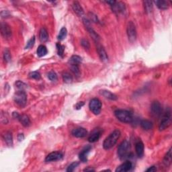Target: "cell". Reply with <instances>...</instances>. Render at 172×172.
Listing matches in <instances>:
<instances>
[{"label": "cell", "mask_w": 172, "mask_h": 172, "mask_svg": "<svg viewBox=\"0 0 172 172\" xmlns=\"http://www.w3.org/2000/svg\"><path fill=\"white\" fill-rule=\"evenodd\" d=\"M72 8L73 9L75 13L78 16H82L83 15V9L78 1H73L72 5Z\"/></svg>", "instance_id": "obj_18"}, {"label": "cell", "mask_w": 172, "mask_h": 172, "mask_svg": "<svg viewBox=\"0 0 172 172\" xmlns=\"http://www.w3.org/2000/svg\"><path fill=\"white\" fill-rule=\"evenodd\" d=\"M67 35V31L66 28L63 27L61 29H60L59 35H58V40H64L65 38H66Z\"/></svg>", "instance_id": "obj_31"}, {"label": "cell", "mask_w": 172, "mask_h": 172, "mask_svg": "<svg viewBox=\"0 0 172 172\" xmlns=\"http://www.w3.org/2000/svg\"><path fill=\"white\" fill-rule=\"evenodd\" d=\"M155 4H156L157 8L163 10L168 9L169 7V4L167 1H155Z\"/></svg>", "instance_id": "obj_26"}, {"label": "cell", "mask_w": 172, "mask_h": 172, "mask_svg": "<svg viewBox=\"0 0 172 172\" xmlns=\"http://www.w3.org/2000/svg\"><path fill=\"white\" fill-rule=\"evenodd\" d=\"M127 32L128 40L130 42H134L137 39V30L135 24L132 21L128 23Z\"/></svg>", "instance_id": "obj_6"}, {"label": "cell", "mask_w": 172, "mask_h": 172, "mask_svg": "<svg viewBox=\"0 0 172 172\" xmlns=\"http://www.w3.org/2000/svg\"><path fill=\"white\" fill-rule=\"evenodd\" d=\"M71 69L72 72L74 74L77 75V76H79V73H80L79 65H71Z\"/></svg>", "instance_id": "obj_40"}, {"label": "cell", "mask_w": 172, "mask_h": 172, "mask_svg": "<svg viewBox=\"0 0 172 172\" xmlns=\"http://www.w3.org/2000/svg\"><path fill=\"white\" fill-rule=\"evenodd\" d=\"M35 43V36H33V37H32V38H31V39L27 42V45H26L25 48L26 49H29V48L33 47Z\"/></svg>", "instance_id": "obj_38"}, {"label": "cell", "mask_w": 172, "mask_h": 172, "mask_svg": "<svg viewBox=\"0 0 172 172\" xmlns=\"http://www.w3.org/2000/svg\"><path fill=\"white\" fill-rule=\"evenodd\" d=\"M91 149V147L90 146H88V147H85V148L80 152L79 157L81 162H83V163H86V162L88 161V155Z\"/></svg>", "instance_id": "obj_16"}, {"label": "cell", "mask_w": 172, "mask_h": 172, "mask_svg": "<svg viewBox=\"0 0 172 172\" xmlns=\"http://www.w3.org/2000/svg\"><path fill=\"white\" fill-rule=\"evenodd\" d=\"M79 166V163L78 162H73L71 164H70L68 168L67 169V172H71L73 171L75 169L77 168V167Z\"/></svg>", "instance_id": "obj_35"}, {"label": "cell", "mask_w": 172, "mask_h": 172, "mask_svg": "<svg viewBox=\"0 0 172 172\" xmlns=\"http://www.w3.org/2000/svg\"><path fill=\"white\" fill-rule=\"evenodd\" d=\"M171 123V111L168 110L167 112H165V114L162 117V119L160 122V124L159 125V129L160 131L164 130L168 128L170 126Z\"/></svg>", "instance_id": "obj_5"}, {"label": "cell", "mask_w": 172, "mask_h": 172, "mask_svg": "<svg viewBox=\"0 0 172 172\" xmlns=\"http://www.w3.org/2000/svg\"><path fill=\"white\" fill-rule=\"evenodd\" d=\"M172 161V153H171V148L169 149V151L167 153L166 156L164 157L163 163L164 164V166L168 168L171 166Z\"/></svg>", "instance_id": "obj_19"}, {"label": "cell", "mask_w": 172, "mask_h": 172, "mask_svg": "<svg viewBox=\"0 0 172 172\" xmlns=\"http://www.w3.org/2000/svg\"><path fill=\"white\" fill-rule=\"evenodd\" d=\"M106 3H107L108 4L110 5V6L112 7L114 4L116 3V1H106Z\"/></svg>", "instance_id": "obj_43"}, {"label": "cell", "mask_w": 172, "mask_h": 172, "mask_svg": "<svg viewBox=\"0 0 172 172\" xmlns=\"http://www.w3.org/2000/svg\"><path fill=\"white\" fill-rule=\"evenodd\" d=\"M101 95H102L104 97H105L106 98L110 100H117V96L115 94H112V92L107 90H101L100 91Z\"/></svg>", "instance_id": "obj_20"}, {"label": "cell", "mask_w": 172, "mask_h": 172, "mask_svg": "<svg viewBox=\"0 0 172 172\" xmlns=\"http://www.w3.org/2000/svg\"><path fill=\"white\" fill-rule=\"evenodd\" d=\"M16 86L17 88H18L20 90H24V89L26 88V85L23 83V82H22L20 81H18L16 83Z\"/></svg>", "instance_id": "obj_39"}, {"label": "cell", "mask_w": 172, "mask_h": 172, "mask_svg": "<svg viewBox=\"0 0 172 172\" xmlns=\"http://www.w3.org/2000/svg\"><path fill=\"white\" fill-rule=\"evenodd\" d=\"M29 77H30L31 79H40L41 77L40 73L38 71H33V72L30 73V74H29Z\"/></svg>", "instance_id": "obj_36"}, {"label": "cell", "mask_w": 172, "mask_h": 172, "mask_svg": "<svg viewBox=\"0 0 172 172\" xmlns=\"http://www.w3.org/2000/svg\"><path fill=\"white\" fill-rule=\"evenodd\" d=\"M83 105H84V102H83V101H80V102H78V103H77L76 104V109H77V110H79V109L81 108V107Z\"/></svg>", "instance_id": "obj_41"}, {"label": "cell", "mask_w": 172, "mask_h": 172, "mask_svg": "<svg viewBox=\"0 0 172 172\" xmlns=\"http://www.w3.org/2000/svg\"><path fill=\"white\" fill-rule=\"evenodd\" d=\"M111 8H112V11L116 14L124 13L126 10V6L125 4L120 1L119 2L116 1V3L114 4Z\"/></svg>", "instance_id": "obj_12"}, {"label": "cell", "mask_w": 172, "mask_h": 172, "mask_svg": "<svg viewBox=\"0 0 172 172\" xmlns=\"http://www.w3.org/2000/svg\"><path fill=\"white\" fill-rule=\"evenodd\" d=\"M47 76H48V78L49 79L50 81H55L57 80V76L56 73H55V71H50L48 73Z\"/></svg>", "instance_id": "obj_34"}, {"label": "cell", "mask_w": 172, "mask_h": 172, "mask_svg": "<svg viewBox=\"0 0 172 172\" xmlns=\"http://www.w3.org/2000/svg\"><path fill=\"white\" fill-rule=\"evenodd\" d=\"M39 38L41 42H45L48 40V34L47 30L45 28H42L40 30Z\"/></svg>", "instance_id": "obj_23"}, {"label": "cell", "mask_w": 172, "mask_h": 172, "mask_svg": "<svg viewBox=\"0 0 172 172\" xmlns=\"http://www.w3.org/2000/svg\"><path fill=\"white\" fill-rule=\"evenodd\" d=\"M132 168V164L130 161H126L120 166H118L116 169V172H127L131 171Z\"/></svg>", "instance_id": "obj_15"}, {"label": "cell", "mask_w": 172, "mask_h": 172, "mask_svg": "<svg viewBox=\"0 0 172 172\" xmlns=\"http://www.w3.org/2000/svg\"><path fill=\"white\" fill-rule=\"evenodd\" d=\"M130 142L127 140H125L121 142L118 147V155L120 159H123L127 157L129 153L130 150Z\"/></svg>", "instance_id": "obj_3"}, {"label": "cell", "mask_w": 172, "mask_h": 172, "mask_svg": "<svg viewBox=\"0 0 172 172\" xmlns=\"http://www.w3.org/2000/svg\"><path fill=\"white\" fill-rule=\"evenodd\" d=\"M57 53L58 55H59L60 57H63L64 55V51H65V47L60 44V43H57Z\"/></svg>", "instance_id": "obj_32"}, {"label": "cell", "mask_w": 172, "mask_h": 172, "mask_svg": "<svg viewBox=\"0 0 172 172\" xmlns=\"http://www.w3.org/2000/svg\"><path fill=\"white\" fill-rule=\"evenodd\" d=\"M63 157V154L61 152L55 151L48 154L45 159L46 162H52L58 160H60Z\"/></svg>", "instance_id": "obj_9"}, {"label": "cell", "mask_w": 172, "mask_h": 172, "mask_svg": "<svg viewBox=\"0 0 172 172\" xmlns=\"http://www.w3.org/2000/svg\"><path fill=\"white\" fill-rule=\"evenodd\" d=\"M144 7L147 13H151L153 10V2L151 1H144Z\"/></svg>", "instance_id": "obj_29"}, {"label": "cell", "mask_w": 172, "mask_h": 172, "mask_svg": "<svg viewBox=\"0 0 172 172\" xmlns=\"http://www.w3.org/2000/svg\"><path fill=\"white\" fill-rule=\"evenodd\" d=\"M114 114L118 120L124 123H130L132 121V114L126 110H117Z\"/></svg>", "instance_id": "obj_2"}, {"label": "cell", "mask_w": 172, "mask_h": 172, "mask_svg": "<svg viewBox=\"0 0 172 172\" xmlns=\"http://www.w3.org/2000/svg\"><path fill=\"white\" fill-rule=\"evenodd\" d=\"M14 100L16 104L20 107H24L27 101V96L24 90H19L14 94Z\"/></svg>", "instance_id": "obj_4"}, {"label": "cell", "mask_w": 172, "mask_h": 172, "mask_svg": "<svg viewBox=\"0 0 172 172\" xmlns=\"http://www.w3.org/2000/svg\"><path fill=\"white\" fill-rule=\"evenodd\" d=\"M81 45H82V47H83L85 49H87V50H89V48H90V45H89V41L87 40V39H82L81 41Z\"/></svg>", "instance_id": "obj_37"}, {"label": "cell", "mask_w": 172, "mask_h": 172, "mask_svg": "<svg viewBox=\"0 0 172 172\" xmlns=\"http://www.w3.org/2000/svg\"><path fill=\"white\" fill-rule=\"evenodd\" d=\"M151 111L153 116H157V117L160 116L162 112V108L160 103L157 101H153L151 106Z\"/></svg>", "instance_id": "obj_11"}, {"label": "cell", "mask_w": 172, "mask_h": 172, "mask_svg": "<svg viewBox=\"0 0 172 172\" xmlns=\"http://www.w3.org/2000/svg\"><path fill=\"white\" fill-rule=\"evenodd\" d=\"M95 171L94 169H91V168H87V169H84V171Z\"/></svg>", "instance_id": "obj_45"}, {"label": "cell", "mask_w": 172, "mask_h": 172, "mask_svg": "<svg viewBox=\"0 0 172 172\" xmlns=\"http://www.w3.org/2000/svg\"><path fill=\"white\" fill-rule=\"evenodd\" d=\"M101 101L98 98H94L89 102V107L90 110L94 114L98 115L101 112Z\"/></svg>", "instance_id": "obj_7"}, {"label": "cell", "mask_w": 172, "mask_h": 172, "mask_svg": "<svg viewBox=\"0 0 172 172\" xmlns=\"http://www.w3.org/2000/svg\"><path fill=\"white\" fill-rule=\"evenodd\" d=\"M140 127H141L145 130H149L152 129L153 123L148 120H142L140 122Z\"/></svg>", "instance_id": "obj_25"}, {"label": "cell", "mask_w": 172, "mask_h": 172, "mask_svg": "<svg viewBox=\"0 0 172 172\" xmlns=\"http://www.w3.org/2000/svg\"><path fill=\"white\" fill-rule=\"evenodd\" d=\"M157 171V168L155 166H151V168H149L146 170V171Z\"/></svg>", "instance_id": "obj_42"}, {"label": "cell", "mask_w": 172, "mask_h": 172, "mask_svg": "<svg viewBox=\"0 0 172 172\" xmlns=\"http://www.w3.org/2000/svg\"><path fill=\"white\" fill-rule=\"evenodd\" d=\"M4 139L6 142V143L8 145V146H12L13 145V137H12V134L10 132H5L3 135Z\"/></svg>", "instance_id": "obj_22"}, {"label": "cell", "mask_w": 172, "mask_h": 172, "mask_svg": "<svg viewBox=\"0 0 172 172\" xmlns=\"http://www.w3.org/2000/svg\"><path fill=\"white\" fill-rule=\"evenodd\" d=\"M100 131H95L89 137L88 140L90 142H95L98 141L100 137Z\"/></svg>", "instance_id": "obj_28"}, {"label": "cell", "mask_w": 172, "mask_h": 172, "mask_svg": "<svg viewBox=\"0 0 172 172\" xmlns=\"http://www.w3.org/2000/svg\"><path fill=\"white\" fill-rule=\"evenodd\" d=\"M71 134L73 137H77V138H83L88 135V131L86 128L79 127V128H74L73 130H72Z\"/></svg>", "instance_id": "obj_13"}, {"label": "cell", "mask_w": 172, "mask_h": 172, "mask_svg": "<svg viewBox=\"0 0 172 172\" xmlns=\"http://www.w3.org/2000/svg\"><path fill=\"white\" fill-rule=\"evenodd\" d=\"M4 59L6 62H9L11 60V54L8 49H5L4 52Z\"/></svg>", "instance_id": "obj_33"}, {"label": "cell", "mask_w": 172, "mask_h": 172, "mask_svg": "<svg viewBox=\"0 0 172 172\" xmlns=\"http://www.w3.org/2000/svg\"><path fill=\"white\" fill-rule=\"evenodd\" d=\"M63 79L65 83H70L73 81V77L68 72H65L63 74Z\"/></svg>", "instance_id": "obj_30"}, {"label": "cell", "mask_w": 172, "mask_h": 172, "mask_svg": "<svg viewBox=\"0 0 172 172\" xmlns=\"http://www.w3.org/2000/svg\"><path fill=\"white\" fill-rule=\"evenodd\" d=\"M24 135L23 134H20L18 135V140L19 141H21V140H22L24 139Z\"/></svg>", "instance_id": "obj_44"}, {"label": "cell", "mask_w": 172, "mask_h": 172, "mask_svg": "<svg viewBox=\"0 0 172 172\" xmlns=\"http://www.w3.org/2000/svg\"><path fill=\"white\" fill-rule=\"evenodd\" d=\"M83 22L84 26H86V28L88 30V32L89 33V35H90L94 40L95 41L96 43H98V41L100 40V36H99L98 34L96 32V31L91 28L90 21H89L88 18H83Z\"/></svg>", "instance_id": "obj_8"}, {"label": "cell", "mask_w": 172, "mask_h": 172, "mask_svg": "<svg viewBox=\"0 0 172 172\" xmlns=\"http://www.w3.org/2000/svg\"><path fill=\"white\" fill-rule=\"evenodd\" d=\"M81 62V57L78 56V55H73L69 60V64L71 65H79Z\"/></svg>", "instance_id": "obj_24"}, {"label": "cell", "mask_w": 172, "mask_h": 172, "mask_svg": "<svg viewBox=\"0 0 172 172\" xmlns=\"http://www.w3.org/2000/svg\"><path fill=\"white\" fill-rule=\"evenodd\" d=\"M121 132L119 130H115L104 140L103 147L104 149L108 150L114 146L120 137Z\"/></svg>", "instance_id": "obj_1"}, {"label": "cell", "mask_w": 172, "mask_h": 172, "mask_svg": "<svg viewBox=\"0 0 172 172\" xmlns=\"http://www.w3.org/2000/svg\"><path fill=\"white\" fill-rule=\"evenodd\" d=\"M1 33L4 38L9 39L12 36V30L8 24L1 23Z\"/></svg>", "instance_id": "obj_10"}, {"label": "cell", "mask_w": 172, "mask_h": 172, "mask_svg": "<svg viewBox=\"0 0 172 172\" xmlns=\"http://www.w3.org/2000/svg\"><path fill=\"white\" fill-rule=\"evenodd\" d=\"M18 120H20V123L24 126V127H28L30 125V120L27 115L25 114L22 116L20 115L18 118Z\"/></svg>", "instance_id": "obj_21"}, {"label": "cell", "mask_w": 172, "mask_h": 172, "mask_svg": "<svg viewBox=\"0 0 172 172\" xmlns=\"http://www.w3.org/2000/svg\"><path fill=\"white\" fill-rule=\"evenodd\" d=\"M135 149H136V153L137 156L141 158L144 155V144L141 140H139V141L136 142L135 145Z\"/></svg>", "instance_id": "obj_17"}, {"label": "cell", "mask_w": 172, "mask_h": 172, "mask_svg": "<svg viewBox=\"0 0 172 172\" xmlns=\"http://www.w3.org/2000/svg\"><path fill=\"white\" fill-rule=\"evenodd\" d=\"M36 53H37V55L38 57H42L45 56V55L47 54L48 50H47V47H46L45 46L40 45L39 47H38V49H37V51H36Z\"/></svg>", "instance_id": "obj_27"}, {"label": "cell", "mask_w": 172, "mask_h": 172, "mask_svg": "<svg viewBox=\"0 0 172 172\" xmlns=\"http://www.w3.org/2000/svg\"><path fill=\"white\" fill-rule=\"evenodd\" d=\"M97 51H98L99 57H100L101 61H103L104 63L108 61V56L107 55V53L106 52L105 49H104L102 46L99 45L98 43V45H97Z\"/></svg>", "instance_id": "obj_14"}]
</instances>
